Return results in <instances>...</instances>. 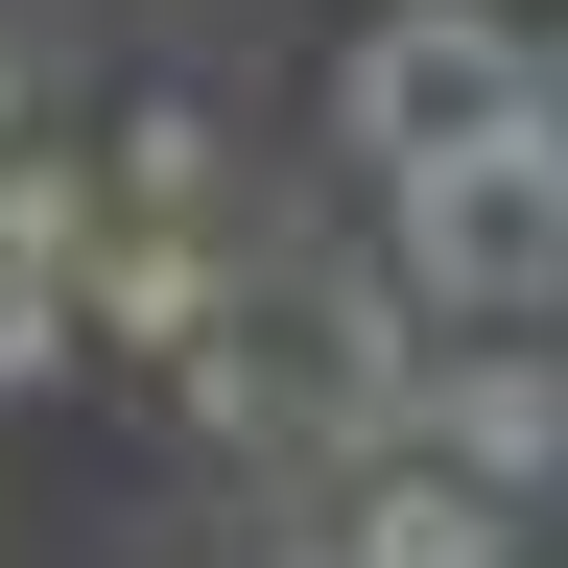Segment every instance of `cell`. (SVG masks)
Here are the masks:
<instances>
[{"mask_svg": "<svg viewBox=\"0 0 568 568\" xmlns=\"http://www.w3.org/2000/svg\"><path fill=\"white\" fill-rule=\"evenodd\" d=\"M0 142H24V48H0Z\"/></svg>", "mask_w": 568, "mask_h": 568, "instance_id": "cell-10", "label": "cell"}, {"mask_svg": "<svg viewBox=\"0 0 568 568\" xmlns=\"http://www.w3.org/2000/svg\"><path fill=\"white\" fill-rule=\"evenodd\" d=\"M521 48H545V24H497V0H379V24H355V71H332V142H355V190L521 142Z\"/></svg>", "mask_w": 568, "mask_h": 568, "instance_id": "cell-2", "label": "cell"}, {"mask_svg": "<svg viewBox=\"0 0 568 568\" xmlns=\"http://www.w3.org/2000/svg\"><path fill=\"white\" fill-rule=\"evenodd\" d=\"M379 284L426 332H568V190L521 142H474V166H403L379 190Z\"/></svg>", "mask_w": 568, "mask_h": 568, "instance_id": "cell-1", "label": "cell"}, {"mask_svg": "<svg viewBox=\"0 0 568 568\" xmlns=\"http://www.w3.org/2000/svg\"><path fill=\"white\" fill-rule=\"evenodd\" d=\"M48 379H95L71 355V284H0V403H48Z\"/></svg>", "mask_w": 568, "mask_h": 568, "instance_id": "cell-8", "label": "cell"}, {"mask_svg": "<svg viewBox=\"0 0 568 568\" xmlns=\"http://www.w3.org/2000/svg\"><path fill=\"white\" fill-rule=\"evenodd\" d=\"M284 568H521V497H474L426 450H355V474H308V545Z\"/></svg>", "mask_w": 568, "mask_h": 568, "instance_id": "cell-5", "label": "cell"}, {"mask_svg": "<svg viewBox=\"0 0 568 568\" xmlns=\"http://www.w3.org/2000/svg\"><path fill=\"white\" fill-rule=\"evenodd\" d=\"M95 190H119V213H213V119H190V95H142V119H119V166H95Z\"/></svg>", "mask_w": 568, "mask_h": 568, "instance_id": "cell-7", "label": "cell"}, {"mask_svg": "<svg viewBox=\"0 0 568 568\" xmlns=\"http://www.w3.org/2000/svg\"><path fill=\"white\" fill-rule=\"evenodd\" d=\"M403 450L474 474V497H545V474H568V332H450V355L403 379Z\"/></svg>", "mask_w": 568, "mask_h": 568, "instance_id": "cell-3", "label": "cell"}, {"mask_svg": "<svg viewBox=\"0 0 568 568\" xmlns=\"http://www.w3.org/2000/svg\"><path fill=\"white\" fill-rule=\"evenodd\" d=\"M190 332H237V237H213V213H119V237L71 261V355H95V379H166Z\"/></svg>", "mask_w": 568, "mask_h": 568, "instance_id": "cell-4", "label": "cell"}, {"mask_svg": "<svg viewBox=\"0 0 568 568\" xmlns=\"http://www.w3.org/2000/svg\"><path fill=\"white\" fill-rule=\"evenodd\" d=\"M521 166H545V190H568V24H545V48H521Z\"/></svg>", "mask_w": 568, "mask_h": 568, "instance_id": "cell-9", "label": "cell"}, {"mask_svg": "<svg viewBox=\"0 0 568 568\" xmlns=\"http://www.w3.org/2000/svg\"><path fill=\"white\" fill-rule=\"evenodd\" d=\"M95 237H119V190L71 166V142H0V284H71Z\"/></svg>", "mask_w": 568, "mask_h": 568, "instance_id": "cell-6", "label": "cell"}]
</instances>
